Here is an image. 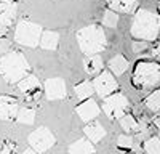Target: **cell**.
<instances>
[{
  "instance_id": "cell-1",
  "label": "cell",
  "mask_w": 160,
  "mask_h": 154,
  "mask_svg": "<svg viewBox=\"0 0 160 154\" xmlns=\"http://www.w3.org/2000/svg\"><path fill=\"white\" fill-rule=\"evenodd\" d=\"M29 61L19 51H8L0 56V75L8 84H18L26 75H29Z\"/></svg>"
},
{
  "instance_id": "cell-2",
  "label": "cell",
  "mask_w": 160,
  "mask_h": 154,
  "mask_svg": "<svg viewBox=\"0 0 160 154\" xmlns=\"http://www.w3.org/2000/svg\"><path fill=\"white\" fill-rule=\"evenodd\" d=\"M160 32V16L149 10H139L136 11L131 24V35L138 40L151 42L155 40Z\"/></svg>"
},
{
  "instance_id": "cell-3",
  "label": "cell",
  "mask_w": 160,
  "mask_h": 154,
  "mask_svg": "<svg viewBox=\"0 0 160 154\" xmlns=\"http://www.w3.org/2000/svg\"><path fill=\"white\" fill-rule=\"evenodd\" d=\"M75 37H77L80 50H82L87 56H95L96 53L102 51L106 48V45H108L106 34H104L102 28L98 24H90L87 28L78 29Z\"/></svg>"
},
{
  "instance_id": "cell-4",
  "label": "cell",
  "mask_w": 160,
  "mask_h": 154,
  "mask_svg": "<svg viewBox=\"0 0 160 154\" xmlns=\"http://www.w3.org/2000/svg\"><path fill=\"white\" fill-rule=\"evenodd\" d=\"M133 84L141 90H152L160 84V64L154 61H138L133 72Z\"/></svg>"
},
{
  "instance_id": "cell-5",
  "label": "cell",
  "mask_w": 160,
  "mask_h": 154,
  "mask_svg": "<svg viewBox=\"0 0 160 154\" xmlns=\"http://www.w3.org/2000/svg\"><path fill=\"white\" fill-rule=\"evenodd\" d=\"M42 26L31 23V21H21L16 29H15V40L19 45L35 48L40 45V38H42Z\"/></svg>"
},
{
  "instance_id": "cell-6",
  "label": "cell",
  "mask_w": 160,
  "mask_h": 154,
  "mask_svg": "<svg viewBox=\"0 0 160 154\" xmlns=\"http://www.w3.org/2000/svg\"><path fill=\"white\" fill-rule=\"evenodd\" d=\"M127 109H128V98L123 93L115 92L111 96L104 98L102 101V112L111 121H115V119L120 121L127 114Z\"/></svg>"
},
{
  "instance_id": "cell-7",
  "label": "cell",
  "mask_w": 160,
  "mask_h": 154,
  "mask_svg": "<svg viewBox=\"0 0 160 154\" xmlns=\"http://www.w3.org/2000/svg\"><path fill=\"white\" fill-rule=\"evenodd\" d=\"M56 138L47 127H38L29 135V145L35 152H45L51 146H55Z\"/></svg>"
},
{
  "instance_id": "cell-8",
  "label": "cell",
  "mask_w": 160,
  "mask_h": 154,
  "mask_svg": "<svg viewBox=\"0 0 160 154\" xmlns=\"http://www.w3.org/2000/svg\"><path fill=\"white\" fill-rule=\"evenodd\" d=\"M91 84H93V88H95V93H98V96H101V98L111 96L118 88V84L115 80L114 74L109 71H102L101 74H98Z\"/></svg>"
},
{
  "instance_id": "cell-9",
  "label": "cell",
  "mask_w": 160,
  "mask_h": 154,
  "mask_svg": "<svg viewBox=\"0 0 160 154\" xmlns=\"http://www.w3.org/2000/svg\"><path fill=\"white\" fill-rule=\"evenodd\" d=\"M18 90L22 95H26V100L28 101H37L40 98V90H42V87H40V82L37 77L29 74L21 82H18Z\"/></svg>"
},
{
  "instance_id": "cell-10",
  "label": "cell",
  "mask_w": 160,
  "mask_h": 154,
  "mask_svg": "<svg viewBox=\"0 0 160 154\" xmlns=\"http://www.w3.org/2000/svg\"><path fill=\"white\" fill-rule=\"evenodd\" d=\"M45 95L48 100H62L68 95V90H66V82L61 77H53V79H47L45 85Z\"/></svg>"
},
{
  "instance_id": "cell-11",
  "label": "cell",
  "mask_w": 160,
  "mask_h": 154,
  "mask_svg": "<svg viewBox=\"0 0 160 154\" xmlns=\"http://www.w3.org/2000/svg\"><path fill=\"white\" fill-rule=\"evenodd\" d=\"M18 112H19V106L15 98L8 95H0V121L16 119Z\"/></svg>"
},
{
  "instance_id": "cell-12",
  "label": "cell",
  "mask_w": 160,
  "mask_h": 154,
  "mask_svg": "<svg viewBox=\"0 0 160 154\" xmlns=\"http://www.w3.org/2000/svg\"><path fill=\"white\" fill-rule=\"evenodd\" d=\"M99 111H101V108L98 106V103L95 100H91V98L85 100L83 103H80V105L75 108V112L78 114V117L82 119L83 122H87V124L95 121L99 116Z\"/></svg>"
},
{
  "instance_id": "cell-13",
  "label": "cell",
  "mask_w": 160,
  "mask_h": 154,
  "mask_svg": "<svg viewBox=\"0 0 160 154\" xmlns=\"http://www.w3.org/2000/svg\"><path fill=\"white\" fill-rule=\"evenodd\" d=\"M18 5L13 0H0V24L10 28L16 18Z\"/></svg>"
},
{
  "instance_id": "cell-14",
  "label": "cell",
  "mask_w": 160,
  "mask_h": 154,
  "mask_svg": "<svg viewBox=\"0 0 160 154\" xmlns=\"http://www.w3.org/2000/svg\"><path fill=\"white\" fill-rule=\"evenodd\" d=\"M83 132H85V135L88 136V140L91 141V143H99V141L106 136L104 127H102L99 122H96V121L87 124V125L83 127Z\"/></svg>"
},
{
  "instance_id": "cell-15",
  "label": "cell",
  "mask_w": 160,
  "mask_h": 154,
  "mask_svg": "<svg viewBox=\"0 0 160 154\" xmlns=\"http://www.w3.org/2000/svg\"><path fill=\"white\" fill-rule=\"evenodd\" d=\"M69 152L71 154H96V149L90 140L80 138L69 146Z\"/></svg>"
},
{
  "instance_id": "cell-16",
  "label": "cell",
  "mask_w": 160,
  "mask_h": 154,
  "mask_svg": "<svg viewBox=\"0 0 160 154\" xmlns=\"http://www.w3.org/2000/svg\"><path fill=\"white\" fill-rule=\"evenodd\" d=\"M59 44V34L55 31H43L42 38H40V47L43 50H56Z\"/></svg>"
},
{
  "instance_id": "cell-17",
  "label": "cell",
  "mask_w": 160,
  "mask_h": 154,
  "mask_svg": "<svg viewBox=\"0 0 160 154\" xmlns=\"http://www.w3.org/2000/svg\"><path fill=\"white\" fill-rule=\"evenodd\" d=\"M109 69L115 75H122L128 69V61L123 55H115L109 59Z\"/></svg>"
},
{
  "instance_id": "cell-18",
  "label": "cell",
  "mask_w": 160,
  "mask_h": 154,
  "mask_svg": "<svg viewBox=\"0 0 160 154\" xmlns=\"http://www.w3.org/2000/svg\"><path fill=\"white\" fill-rule=\"evenodd\" d=\"M83 68H85V72L90 74V75H96V74H101L102 72V59L99 56H88L85 61H83Z\"/></svg>"
},
{
  "instance_id": "cell-19",
  "label": "cell",
  "mask_w": 160,
  "mask_h": 154,
  "mask_svg": "<svg viewBox=\"0 0 160 154\" xmlns=\"http://www.w3.org/2000/svg\"><path fill=\"white\" fill-rule=\"evenodd\" d=\"M74 93L77 96V100L80 101H85V100H90L91 95L95 93V88H93V84L91 82H80L74 87Z\"/></svg>"
},
{
  "instance_id": "cell-20",
  "label": "cell",
  "mask_w": 160,
  "mask_h": 154,
  "mask_svg": "<svg viewBox=\"0 0 160 154\" xmlns=\"http://www.w3.org/2000/svg\"><path fill=\"white\" fill-rule=\"evenodd\" d=\"M111 10L114 11H122V13H131L136 8V0H108Z\"/></svg>"
},
{
  "instance_id": "cell-21",
  "label": "cell",
  "mask_w": 160,
  "mask_h": 154,
  "mask_svg": "<svg viewBox=\"0 0 160 154\" xmlns=\"http://www.w3.org/2000/svg\"><path fill=\"white\" fill-rule=\"evenodd\" d=\"M120 125L127 133H139L141 128H139V122L133 117L131 114H125L122 119H120Z\"/></svg>"
},
{
  "instance_id": "cell-22",
  "label": "cell",
  "mask_w": 160,
  "mask_h": 154,
  "mask_svg": "<svg viewBox=\"0 0 160 154\" xmlns=\"http://www.w3.org/2000/svg\"><path fill=\"white\" fill-rule=\"evenodd\" d=\"M144 106L148 108L151 112H157L160 111V88L154 90V92L144 98Z\"/></svg>"
},
{
  "instance_id": "cell-23",
  "label": "cell",
  "mask_w": 160,
  "mask_h": 154,
  "mask_svg": "<svg viewBox=\"0 0 160 154\" xmlns=\"http://www.w3.org/2000/svg\"><path fill=\"white\" fill-rule=\"evenodd\" d=\"M16 121L19 124H26V125H32L35 121V111L32 108H21L18 112Z\"/></svg>"
},
{
  "instance_id": "cell-24",
  "label": "cell",
  "mask_w": 160,
  "mask_h": 154,
  "mask_svg": "<svg viewBox=\"0 0 160 154\" xmlns=\"http://www.w3.org/2000/svg\"><path fill=\"white\" fill-rule=\"evenodd\" d=\"M144 151L146 154H160V138L149 136L144 141Z\"/></svg>"
},
{
  "instance_id": "cell-25",
  "label": "cell",
  "mask_w": 160,
  "mask_h": 154,
  "mask_svg": "<svg viewBox=\"0 0 160 154\" xmlns=\"http://www.w3.org/2000/svg\"><path fill=\"white\" fill-rule=\"evenodd\" d=\"M118 23V15L112 10H106L104 15H102V24L106 28H115Z\"/></svg>"
},
{
  "instance_id": "cell-26",
  "label": "cell",
  "mask_w": 160,
  "mask_h": 154,
  "mask_svg": "<svg viewBox=\"0 0 160 154\" xmlns=\"http://www.w3.org/2000/svg\"><path fill=\"white\" fill-rule=\"evenodd\" d=\"M133 145H135V141H133V138L130 136V135H122V136H118V140H117V146L120 148V149H131L133 148Z\"/></svg>"
},
{
  "instance_id": "cell-27",
  "label": "cell",
  "mask_w": 160,
  "mask_h": 154,
  "mask_svg": "<svg viewBox=\"0 0 160 154\" xmlns=\"http://www.w3.org/2000/svg\"><path fill=\"white\" fill-rule=\"evenodd\" d=\"M18 151V145L13 143V141H7L2 148V154H16Z\"/></svg>"
},
{
  "instance_id": "cell-28",
  "label": "cell",
  "mask_w": 160,
  "mask_h": 154,
  "mask_svg": "<svg viewBox=\"0 0 160 154\" xmlns=\"http://www.w3.org/2000/svg\"><path fill=\"white\" fill-rule=\"evenodd\" d=\"M148 47H149V44L144 42V40H135V42H133V45H131V48H133L135 53H141V51L148 50Z\"/></svg>"
},
{
  "instance_id": "cell-29",
  "label": "cell",
  "mask_w": 160,
  "mask_h": 154,
  "mask_svg": "<svg viewBox=\"0 0 160 154\" xmlns=\"http://www.w3.org/2000/svg\"><path fill=\"white\" fill-rule=\"evenodd\" d=\"M8 47H10V44L5 40V38H2V40H0V55H5V51L8 50ZM8 53V51H7Z\"/></svg>"
},
{
  "instance_id": "cell-30",
  "label": "cell",
  "mask_w": 160,
  "mask_h": 154,
  "mask_svg": "<svg viewBox=\"0 0 160 154\" xmlns=\"http://www.w3.org/2000/svg\"><path fill=\"white\" fill-rule=\"evenodd\" d=\"M152 125L155 128H160V114H154V117H152Z\"/></svg>"
},
{
  "instance_id": "cell-31",
  "label": "cell",
  "mask_w": 160,
  "mask_h": 154,
  "mask_svg": "<svg viewBox=\"0 0 160 154\" xmlns=\"http://www.w3.org/2000/svg\"><path fill=\"white\" fill-rule=\"evenodd\" d=\"M8 31H10V28H5V26L0 24V37H5L8 34Z\"/></svg>"
},
{
  "instance_id": "cell-32",
  "label": "cell",
  "mask_w": 160,
  "mask_h": 154,
  "mask_svg": "<svg viewBox=\"0 0 160 154\" xmlns=\"http://www.w3.org/2000/svg\"><path fill=\"white\" fill-rule=\"evenodd\" d=\"M152 55H154L157 59H160V44H158V45H157V47L152 50Z\"/></svg>"
},
{
  "instance_id": "cell-33",
  "label": "cell",
  "mask_w": 160,
  "mask_h": 154,
  "mask_svg": "<svg viewBox=\"0 0 160 154\" xmlns=\"http://www.w3.org/2000/svg\"><path fill=\"white\" fill-rule=\"evenodd\" d=\"M21 154H37V152H35L34 149H26V151H22Z\"/></svg>"
},
{
  "instance_id": "cell-34",
  "label": "cell",
  "mask_w": 160,
  "mask_h": 154,
  "mask_svg": "<svg viewBox=\"0 0 160 154\" xmlns=\"http://www.w3.org/2000/svg\"><path fill=\"white\" fill-rule=\"evenodd\" d=\"M128 154H141V152H138V151H133V152H128Z\"/></svg>"
},
{
  "instance_id": "cell-35",
  "label": "cell",
  "mask_w": 160,
  "mask_h": 154,
  "mask_svg": "<svg viewBox=\"0 0 160 154\" xmlns=\"http://www.w3.org/2000/svg\"><path fill=\"white\" fill-rule=\"evenodd\" d=\"M2 148H3V143H2V141H0V151H2Z\"/></svg>"
},
{
  "instance_id": "cell-36",
  "label": "cell",
  "mask_w": 160,
  "mask_h": 154,
  "mask_svg": "<svg viewBox=\"0 0 160 154\" xmlns=\"http://www.w3.org/2000/svg\"><path fill=\"white\" fill-rule=\"evenodd\" d=\"M158 11H160V2H158Z\"/></svg>"
},
{
  "instance_id": "cell-37",
  "label": "cell",
  "mask_w": 160,
  "mask_h": 154,
  "mask_svg": "<svg viewBox=\"0 0 160 154\" xmlns=\"http://www.w3.org/2000/svg\"><path fill=\"white\" fill-rule=\"evenodd\" d=\"M158 138H160V133H158Z\"/></svg>"
}]
</instances>
